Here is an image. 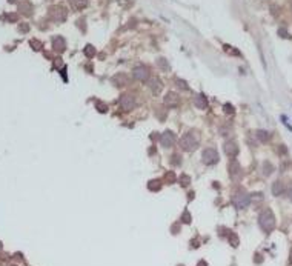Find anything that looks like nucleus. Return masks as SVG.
<instances>
[{
  "label": "nucleus",
  "instance_id": "1",
  "mask_svg": "<svg viewBox=\"0 0 292 266\" xmlns=\"http://www.w3.org/2000/svg\"><path fill=\"white\" fill-rule=\"evenodd\" d=\"M258 225H260V228H261L263 231H266V232H269V231H272V229L275 228V217H274V214H272L271 209H264V211L260 214V217H258Z\"/></svg>",
  "mask_w": 292,
  "mask_h": 266
},
{
  "label": "nucleus",
  "instance_id": "2",
  "mask_svg": "<svg viewBox=\"0 0 292 266\" xmlns=\"http://www.w3.org/2000/svg\"><path fill=\"white\" fill-rule=\"evenodd\" d=\"M197 146H198V135L194 131L185 134L181 137V140H180V148L183 151H194Z\"/></svg>",
  "mask_w": 292,
  "mask_h": 266
},
{
  "label": "nucleus",
  "instance_id": "3",
  "mask_svg": "<svg viewBox=\"0 0 292 266\" xmlns=\"http://www.w3.org/2000/svg\"><path fill=\"white\" fill-rule=\"evenodd\" d=\"M48 15H49V19L54 20L55 23H62V22L66 20L68 12H66V9H65L63 6H59V5H57V6H51V8H49Z\"/></svg>",
  "mask_w": 292,
  "mask_h": 266
},
{
  "label": "nucleus",
  "instance_id": "4",
  "mask_svg": "<svg viewBox=\"0 0 292 266\" xmlns=\"http://www.w3.org/2000/svg\"><path fill=\"white\" fill-rule=\"evenodd\" d=\"M232 203H234V206L235 208H238V209H245V208H248L251 203V195L249 194H246V192H237L234 197H232Z\"/></svg>",
  "mask_w": 292,
  "mask_h": 266
},
{
  "label": "nucleus",
  "instance_id": "5",
  "mask_svg": "<svg viewBox=\"0 0 292 266\" xmlns=\"http://www.w3.org/2000/svg\"><path fill=\"white\" fill-rule=\"evenodd\" d=\"M202 159H203V163L208 165V166L209 165H215V163L218 162V152H217V149H214V148H208V149L203 151Z\"/></svg>",
  "mask_w": 292,
  "mask_h": 266
},
{
  "label": "nucleus",
  "instance_id": "6",
  "mask_svg": "<svg viewBox=\"0 0 292 266\" xmlns=\"http://www.w3.org/2000/svg\"><path fill=\"white\" fill-rule=\"evenodd\" d=\"M119 105H120V108H122L123 111H131V109L135 108L137 102H135V97H134L132 94H125V95H122Z\"/></svg>",
  "mask_w": 292,
  "mask_h": 266
},
{
  "label": "nucleus",
  "instance_id": "7",
  "mask_svg": "<svg viewBox=\"0 0 292 266\" xmlns=\"http://www.w3.org/2000/svg\"><path fill=\"white\" fill-rule=\"evenodd\" d=\"M132 76H134V79H135V80L145 82V80L149 77V69H148L146 66H143V65H138V66H135V68H134Z\"/></svg>",
  "mask_w": 292,
  "mask_h": 266
},
{
  "label": "nucleus",
  "instance_id": "8",
  "mask_svg": "<svg viewBox=\"0 0 292 266\" xmlns=\"http://www.w3.org/2000/svg\"><path fill=\"white\" fill-rule=\"evenodd\" d=\"M175 140H177V137H175V134L172 133V131H166V133L162 134V137H160V143H162L163 148H171V146H174V145H175Z\"/></svg>",
  "mask_w": 292,
  "mask_h": 266
},
{
  "label": "nucleus",
  "instance_id": "9",
  "mask_svg": "<svg viewBox=\"0 0 292 266\" xmlns=\"http://www.w3.org/2000/svg\"><path fill=\"white\" fill-rule=\"evenodd\" d=\"M165 105H166L168 108H177V106L180 105V97H178V94H175V92H168L166 97H165Z\"/></svg>",
  "mask_w": 292,
  "mask_h": 266
},
{
  "label": "nucleus",
  "instance_id": "10",
  "mask_svg": "<svg viewBox=\"0 0 292 266\" xmlns=\"http://www.w3.org/2000/svg\"><path fill=\"white\" fill-rule=\"evenodd\" d=\"M148 86H149V89H151L154 94H159V92L163 89V83H162V80H160L159 77H151L149 82H148Z\"/></svg>",
  "mask_w": 292,
  "mask_h": 266
},
{
  "label": "nucleus",
  "instance_id": "11",
  "mask_svg": "<svg viewBox=\"0 0 292 266\" xmlns=\"http://www.w3.org/2000/svg\"><path fill=\"white\" fill-rule=\"evenodd\" d=\"M229 174L232 178H238L240 174H242V168H240V163L237 160H232L229 163Z\"/></svg>",
  "mask_w": 292,
  "mask_h": 266
},
{
  "label": "nucleus",
  "instance_id": "12",
  "mask_svg": "<svg viewBox=\"0 0 292 266\" xmlns=\"http://www.w3.org/2000/svg\"><path fill=\"white\" fill-rule=\"evenodd\" d=\"M224 152L229 155V157H235L238 154V146L235 142H226L224 143Z\"/></svg>",
  "mask_w": 292,
  "mask_h": 266
},
{
  "label": "nucleus",
  "instance_id": "13",
  "mask_svg": "<svg viewBox=\"0 0 292 266\" xmlns=\"http://www.w3.org/2000/svg\"><path fill=\"white\" fill-rule=\"evenodd\" d=\"M52 48L57 51V52H63L66 49V43H65V39L63 37H54L52 39Z\"/></svg>",
  "mask_w": 292,
  "mask_h": 266
},
{
  "label": "nucleus",
  "instance_id": "14",
  "mask_svg": "<svg viewBox=\"0 0 292 266\" xmlns=\"http://www.w3.org/2000/svg\"><path fill=\"white\" fill-rule=\"evenodd\" d=\"M194 105H195L198 109H206V108H208V98H206L203 94H200V95H197V97H195Z\"/></svg>",
  "mask_w": 292,
  "mask_h": 266
},
{
  "label": "nucleus",
  "instance_id": "15",
  "mask_svg": "<svg viewBox=\"0 0 292 266\" xmlns=\"http://www.w3.org/2000/svg\"><path fill=\"white\" fill-rule=\"evenodd\" d=\"M112 83L115 86H126L128 85V79H126L125 74H117L114 79H112Z\"/></svg>",
  "mask_w": 292,
  "mask_h": 266
},
{
  "label": "nucleus",
  "instance_id": "16",
  "mask_svg": "<svg viewBox=\"0 0 292 266\" xmlns=\"http://www.w3.org/2000/svg\"><path fill=\"white\" fill-rule=\"evenodd\" d=\"M69 3H71L72 9H76V11H82L85 6H86L88 0H69Z\"/></svg>",
  "mask_w": 292,
  "mask_h": 266
},
{
  "label": "nucleus",
  "instance_id": "17",
  "mask_svg": "<svg viewBox=\"0 0 292 266\" xmlns=\"http://www.w3.org/2000/svg\"><path fill=\"white\" fill-rule=\"evenodd\" d=\"M255 135H257V138L260 140V142H268L269 140V137H271V134L268 133V131H264V129H258L257 133H255Z\"/></svg>",
  "mask_w": 292,
  "mask_h": 266
},
{
  "label": "nucleus",
  "instance_id": "18",
  "mask_svg": "<svg viewBox=\"0 0 292 266\" xmlns=\"http://www.w3.org/2000/svg\"><path fill=\"white\" fill-rule=\"evenodd\" d=\"M281 192H283V183L281 181H275L272 185V194L274 195H280Z\"/></svg>",
  "mask_w": 292,
  "mask_h": 266
},
{
  "label": "nucleus",
  "instance_id": "19",
  "mask_svg": "<svg viewBox=\"0 0 292 266\" xmlns=\"http://www.w3.org/2000/svg\"><path fill=\"white\" fill-rule=\"evenodd\" d=\"M23 9H25V14H31V9H33V6H31V3L28 2V0H23V3L20 5V11L23 12Z\"/></svg>",
  "mask_w": 292,
  "mask_h": 266
},
{
  "label": "nucleus",
  "instance_id": "20",
  "mask_svg": "<svg viewBox=\"0 0 292 266\" xmlns=\"http://www.w3.org/2000/svg\"><path fill=\"white\" fill-rule=\"evenodd\" d=\"M157 65H159V68H162L163 71H169V65H168L166 59H159V60H157Z\"/></svg>",
  "mask_w": 292,
  "mask_h": 266
},
{
  "label": "nucleus",
  "instance_id": "21",
  "mask_svg": "<svg viewBox=\"0 0 292 266\" xmlns=\"http://www.w3.org/2000/svg\"><path fill=\"white\" fill-rule=\"evenodd\" d=\"M85 54H86V57H94L95 55V49H94V46L92 45H88L86 48H85Z\"/></svg>",
  "mask_w": 292,
  "mask_h": 266
},
{
  "label": "nucleus",
  "instance_id": "22",
  "mask_svg": "<svg viewBox=\"0 0 292 266\" xmlns=\"http://www.w3.org/2000/svg\"><path fill=\"white\" fill-rule=\"evenodd\" d=\"M263 169H264V171H263V174H264V176H269V174H272L274 166H272L271 163H268V162H266V163L263 165Z\"/></svg>",
  "mask_w": 292,
  "mask_h": 266
},
{
  "label": "nucleus",
  "instance_id": "23",
  "mask_svg": "<svg viewBox=\"0 0 292 266\" xmlns=\"http://www.w3.org/2000/svg\"><path fill=\"white\" fill-rule=\"evenodd\" d=\"M148 188H149L151 191H159V189H160V181H159V180H152V181H149Z\"/></svg>",
  "mask_w": 292,
  "mask_h": 266
},
{
  "label": "nucleus",
  "instance_id": "24",
  "mask_svg": "<svg viewBox=\"0 0 292 266\" xmlns=\"http://www.w3.org/2000/svg\"><path fill=\"white\" fill-rule=\"evenodd\" d=\"M175 83L178 85V88L185 89V91H186V89H189V86L186 85V82H185V80H180V79H175Z\"/></svg>",
  "mask_w": 292,
  "mask_h": 266
},
{
  "label": "nucleus",
  "instance_id": "25",
  "mask_svg": "<svg viewBox=\"0 0 292 266\" xmlns=\"http://www.w3.org/2000/svg\"><path fill=\"white\" fill-rule=\"evenodd\" d=\"M171 163H172V165H180V155H178V154H174L172 159H171Z\"/></svg>",
  "mask_w": 292,
  "mask_h": 266
},
{
  "label": "nucleus",
  "instance_id": "26",
  "mask_svg": "<svg viewBox=\"0 0 292 266\" xmlns=\"http://www.w3.org/2000/svg\"><path fill=\"white\" fill-rule=\"evenodd\" d=\"M278 34H280V37H285V39H288V37H289V34H288L286 28H280V29H278Z\"/></svg>",
  "mask_w": 292,
  "mask_h": 266
},
{
  "label": "nucleus",
  "instance_id": "27",
  "mask_svg": "<svg viewBox=\"0 0 292 266\" xmlns=\"http://www.w3.org/2000/svg\"><path fill=\"white\" fill-rule=\"evenodd\" d=\"M224 112H226V114H232V112H234V106L229 105V103H226V105H224Z\"/></svg>",
  "mask_w": 292,
  "mask_h": 266
},
{
  "label": "nucleus",
  "instance_id": "28",
  "mask_svg": "<svg viewBox=\"0 0 292 266\" xmlns=\"http://www.w3.org/2000/svg\"><path fill=\"white\" fill-rule=\"evenodd\" d=\"M180 180H181V185H185V186H186V185H189V177H188V176H181V178H180Z\"/></svg>",
  "mask_w": 292,
  "mask_h": 266
},
{
  "label": "nucleus",
  "instance_id": "29",
  "mask_svg": "<svg viewBox=\"0 0 292 266\" xmlns=\"http://www.w3.org/2000/svg\"><path fill=\"white\" fill-rule=\"evenodd\" d=\"M31 46H34V49H40V42H37V40H31Z\"/></svg>",
  "mask_w": 292,
  "mask_h": 266
},
{
  "label": "nucleus",
  "instance_id": "30",
  "mask_svg": "<svg viewBox=\"0 0 292 266\" xmlns=\"http://www.w3.org/2000/svg\"><path fill=\"white\" fill-rule=\"evenodd\" d=\"M19 29H20V31H25V33H26V31L29 29V26H28V25H20V28H19Z\"/></svg>",
  "mask_w": 292,
  "mask_h": 266
},
{
  "label": "nucleus",
  "instance_id": "31",
  "mask_svg": "<svg viewBox=\"0 0 292 266\" xmlns=\"http://www.w3.org/2000/svg\"><path fill=\"white\" fill-rule=\"evenodd\" d=\"M97 105H98V108H100V111H102V112H105V111H106V106H105L103 103H97Z\"/></svg>",
  "mask_w": 292,
  "mask_h": 266
},
{
  "label": "nucleus",
  "instance_id": "32",
  "mask_svg": "<svg viewBox=\"0 0 292 266\" xmlns=\"http://www.w3.org/2000/svg\"><path fill=\"white\" fill-rule=\"evenodd\" d=\"M289 198H291V202H292V186H291V189H289Z\"/></svg>",
  "mask_w": 292,
  "mask_h": 266
},
{
  "label": "nucleus",
  "instance_id": "33",
  "mask_svg": "<svg viewBox=\"0 0 292 266\" xmlns=\"http://www.w3.org/2000/svg\"><path fill=\"white\" fill-rule=\"evenodd\" d=\"M198 266H206V263H205V262H200V263H198Z\"/></svg>",
  "mask_w": 292,
  "mask_h": 266
},
{
  "label": "nucleus",
  "instance_id": "34",
  "mask_svg": "<svg viewBox=\"0 0 292 266\" xmlns=\"http://www.w3.org/2000/svg\"><path fill=\"white\" fill-rule=\"evenodd\" d=\"M8 2H9V3H14V2H15V0H8Z\"/></svg>",
  "mask_w": 292,
  "mask_h": 266
},
{
  "label": "nucleus",
  "instance_id": "35",
  "mask_svg": "<svg viewBox=\"0 0 292 266\" xmlns=\"http://www.w3.org/2000/svg\"><path fill=\"white\" fill-rule=\"evenodd\" d=\"M291 263H292V252H291Z\"/></svg>",
  "mask_w": 292,
  "mask_h": 266
},
{
  "label": "nucleus",
  "instance_id": "36",
  "mask_svg": "<svg viewBox=\"0 0 292 266\" xmlns=\"http://www.w3.org/2000/svg\"><path fill=\"white\" fill-rule=\"evenodd\" d=\"M0 249H2V243H0Z\"/></svg>",
  "mask_w": 292,
  "mask_h": 266
}]
</instances>
